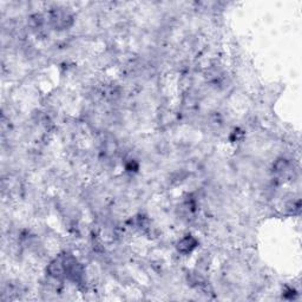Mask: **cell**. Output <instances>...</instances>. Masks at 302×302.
I'll list each match as a JSON object with an SVG mask.
<instances>
[{
  "mask_svg": "<svg viewBox=\"0 0 302 302\" xmlns=\"http://www.w3.org/2000/svg\"><path fill=\"white\" fill-rule=\"evenodd\" d=\"M51 22H52L53 26L56 27V29L64 30L71 26L72 16L69 13V12H66L64 10H57L52 12Z\"/></svg>",
  "mask_w": 302,
  "mask_h": 302,
  "instance_id": "6da1fadb",
  "label": "cell"
},
{
  "mask_svg": "<svg viewBox=\"0 0 302 302\" xmlns=\"http://www.w3.org/2000/svg\"><path fill=\"white\" fill-rule=\"evenodd\" d=\"M50 276L54 279H62L65 277V264H64V255H60L59 258L53 260L51 262L49 268H47Z\"/></svg>",
  "mask_w": 302,
  "mask_h": 302,
  "instance_id": "7a4b0ae2",
  "label": "cell"
},
{
  "mask_svg": "<svg viewBox=\"0 0 302 302\" xmlns=\"http://www.w3.org/2000/svg\"><path fill=\"white\" fill-rule=\"evenodd\" d=\"M198 241L196 240L194 236L191 235H187L184 236L180 242L177 243V250L181 254H190L197 247Z\"/></svg>",
  "mask_w": 302,
  "mask_h": 302,
  "instance_id": "3957f363",
  "label": "cell"
}]
</instances>
